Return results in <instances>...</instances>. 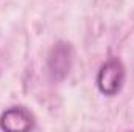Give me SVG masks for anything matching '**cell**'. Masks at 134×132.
Returning <instances> with one entry per match:
<instances>
[{"label": "cell", "mask_w": 134, "mask_h": 132, "mask_svg": "<svg viewBox=\"0 0 134 132\" xmlns=\"http://www.w3.org/2000/svg\"><path fill=\"white\" fill-rule=\"evenodd\" d=\"M0 128L5 131H28L33 128V118L24 107H11L3 112Z\"/></svg>", "instance_id": "cell-2"}, {"label": "cell", "mask_w": 134, "mask_h": 132, "mask_svg": "<svg viewBox=\"0 0 134 132\" xmlns=\"http://www.w3.org/2000/svg\"><path fill=\"white\" fill-rule=\"evenodd\" d=\"M125 81V68L119 59H109L101 65L98 76H97V86L101 93L104 95H115L120 92Z\"/></svg>", "instance_id": "cell-1"}, {"label": "cell", "mask_w": 134, "mask_h": 132, "mask_svg": "<svg viewBox=\"0 0 134 132\" xmlns=\"http://www.w3.org/2000/svg\"><path fill=\"white\" fill-rule=\"evenodd\" d=\"M69 47H66V44H59L55 50H53V56L50 58V68H52V71L55 73V75H58V71H63V75H66L64 73V70H63V67L64 68H69ZM69 71V70H67Z\"/></svg>", "instance_id": "cell-3"}]
</instances>
